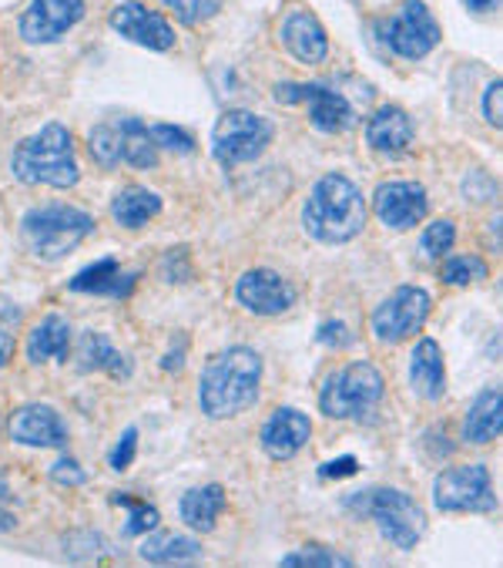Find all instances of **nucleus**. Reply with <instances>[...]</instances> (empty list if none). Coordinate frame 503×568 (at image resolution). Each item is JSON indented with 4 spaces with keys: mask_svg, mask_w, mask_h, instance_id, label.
I'll return each instance as SVG.
<instances>
[{
    "mask_svg": "<svg viewBox=\"0 0 503 568\" xmlns=\"http://www.w3.org/2000/svg\"><path fill=\"white\" fill-rule=\"evenodd\" d=\"M84 0H31L18 28L28 44H54L84 21Z\"/></svg>",
    "mask_w": 503,
    "mask_h": 568,
    "instance_id": "13",
    "label": "nucleus"
},
{
    "mask_svg": "<svg viewBox=\"0 0 503 568\" xmlns=\"http://www.w3.org/2000/svg\"><path fill=\"white\" fill-rule=\"evenodd\" d=\"M503 81H493L490 88H486V98H483V119L493 125V129H500L503 125Z\"/></svg>",
    "mask_w": 503,
    "mask_h": 568,
    "instance_id": "37",
    "label": "nucleus"
},
{
    "mask_svg": "<svg viewBox=\"0 0 503 568\" xmlns=\"http://www.w3.org/2000/svg\"><path fill=\"white\" fill-rule=\"evenodd\" d=\"M410 381L413 390L427 400L443 397L446 390V371H443V354L437 347V339H420L413 347V361H410Z\"/></svg>",
    "mask_w": 503,
    "mask_h": 568,
    "instance_id": "23",
    "label": "nucleus"
},
{
    "mask_svg": "<svg viewBox=\"0 0 503 568\" xmlns=\"http://www.w3.org/2000/svg\"><path fill=\"white\" fill-rule=\"evenodd\" d=\"M453 240H456V225L446 222V219H440V222H430V225H427V233H423V240H420V250H423L427 260H440V256L450 253Z\"/></svg>",
    "mask_w": 503,
    "mask_h": 568,
    "instance_id": "30",
    "label": "nucleus"
},
{
    "mask_svg": "<svg viewBox=\"0 0 503 568\" xmlns=\"http://www.w3.org/2000/svg\"><path fill=\"white\" fill-rule=\"evenodd\" d=\"M273 142V122L252 111H225L212 132V152L222 165H242L259 159Z\"/></svg>",
    "mask_w": 503,
    "mask_h": 568,
    "instance_id": "8",
    "label": "nucleus"
},
{
    "mask_svg": "<svg viewBox=\"0 0 503 568\" xmlns=\"http://www.w3.org/2000/svg\"><path fill=\"white\" fill-rule=\"evenodd\" d=\"M372 212L387 230L407 233L427 215V189L417 182H383L372 195Z\"/></svg>",
    "mask_w": 503,
    "mask_h": 568,
    "instance_id": "15",
    "label": "nucleus"
},
{
    "mask_svg": "<svg viewBox=\"0 0 503 568\" xmlns=\"http://www.w3.org/2000/svg\"><path fill=\"white\" fill-rule=\"evenodd\" d=\"M68 351H71V329H68L64 316H58V313L44 316L28 336V361L31 364L68 361Z\"/></svg>",
    "mask_w": 503,
    "mask_h": 568,
    "instance_id": "24",
    "label": "nucleus"
},
{
    "mask_svg": "<svg viewBox=\"0 0 503 568\" xmlns=\"http://www.w3.org/2000/svg\"><path fill=\"white\" fill-rule=\"evenodd\" d=\"M165 8H172L182 24H198L218 11V0H165Z\"/></svg>",
    "mask_w": 503,
    "mask_h": 568,
    "instance_id": "34",
    "label": "nucleus"
},
{
    "mask_svg": "<svg viewBox=\"0 0 503 568\" xmlns=\"http://www.w3.org/2000/svg\"><path fill=\"white\" fill-rule=\"evenodd\" d=\"M349 508H356V515H366L380 525L383 538L393 541L397 548L410 551L420 545L423 538V511L420 505L403 495V491H393V488H369V491H359L349 498Z\"/></svg>",
    "mask_w": 503,
    "mask_h": 568,
    "instance_id": "6",
    "label": "nucleus"
},
{
    "mask_svg": "<svg viewBox=\"0 0 503 568\" xmlns=\"http://www.w3.org/2000/svg\"><path fill=\"white\" fill-rule=\"evenodd\" d=\"M483 276H486V263L480 256H453L440 270V280L450 286H470L473 280H483Z\"/></svg>",
    "mask_w": 503,
    "mask_h": 568,
    "instance_id": "29",
    "label": "nucleus"
},
{
    "mask_svg": "<svg viewBox=\"0 0 503 568\" xmlns=\"http://www.w3.org/2000/svg\"><path fill=\"white\" fill-rule=\"evenodd\" d=\"M202 555V545L188 535H152L145 545H142V558L152 561V565H172V561H192Z\"/></svg>",
    "mask_w": 503,
    "mask_h": 568,
    "instance_id": "28",
    "label": "nucleus"
},
{
    "mask_svg": "<svg viewBox=\"0 0 503 568\" xmlns=\"http://www.w3.org/2000/svg\"><path fill=\"white\" fill-rule=\"evenodd\" d=\"M14 175L24 185H51V189H71L81 179L78 159H74V139L61 122L44 125L38 135L24 139L14 149Z\"/></svg>",
    "mask_w": 503,
    "mask_h": 568,
    "instance_id": "3",
    "label": "nucleus"
},
{
    "mask_svg": "<svg viewBox=\"0 0 503 568\" xmlns=\"http://www.w3.org/2000/svg\"><path fill=\"white\" fill-rule=\"evenodd\" d=\"M117 505H129L132 508V521L124 525V535H152L155 528H158V511H155V505H148V501H135V498H114Z\"/></svg>",
    "mask_w": 503,
    "mask_h": 568,
    "instance_id": "32",
    "label": "nucleus"
},
{
    "mask_svg": "<svg viewBox=\"0 0 503 568\" xmlns=\"http://www.w3.org/2000/svg\"><path fill=\"white\" fill-rule=\"evenodd\" d=\"M503 430V397L500 390H483L473 397L466 420H463V440L466 444H490Z\"/></svg>",
    "mask_w": 503,
    "mask_h": 568,
    "instance_id": "22",
    "label": "nucleus"
},
{
    "mask_svg": "<svg viewBox=\"0 0 503 568\" xmlns=\"http://www.w3.org/2000/svg\"><path fill=\"white\" fill-rule=\"evenodd\" d=\"M135 283H138V273H124L114 260H101V263L84 266L68 286H71V293L124 300V296H132Z\"/></svg>",
    "mask_w": 503,
    "mask_h": 568,
    "instance_id": "20",
    "label": "nucleus"
},
{
    "mask_svg": "<svg viewBox=\"0 0 503 568\" xmlns=\"http://www.w3.org/2000/svg\"><path fill=\"white\" fill-rule=\"evenodd\" d=\"M263 357L252 347H228L215 354L198 381V404L208 417L225 420L259 400Z\"/></svg>",
    "mask_w": 503,
    "mask_h": 568,
    "instance_id": "1",
    "label": "nucleus"
},
{
    "mask_svg": "<svg viewBox=\"0 0 503 568\" xmlns=\"http://www.w3.org/2000/svg\"><path fill=\"white\" fill-rule=\"evenodd\" d=\"M78 354H81V371H104L114 381H129L132 377V361L124 357L101 333H84L81 344H78Z\"/></svg>",
    "mask_w": 503,
    "mask_h": 568,
    "instance_id": "27",
    "label": "nucleus"
},
{
    "mask_svg": "<svg viewBox=\"0 0 503 568\" xmlns=\"http://www.w3.org/2000/svg\"><path fill=\"white\" fill-rule=\"evenodd\" d=\"M135 447H138V430L135 427H129L121 434V440H117V447L111 450V468L114 471H124L132 462H135Z\"/></svg>",
    "mask_w": 503,
    "mask_h": 568,
    "instance_id": "35",
    "label": "nucleus"
},
{
    "mask_svg": "<svg viewBox=\"0 0 503 568\" xmlns=\"http://www.w3.org/2000/svg\"><path fill=\"white\" fill-rule=\"evenodd\" d=\"M366 142L376 152H383V155L403 152L413 142V122H410V115H407L403 108H397V104L380 108L369 119V125H366Z\"/></svg>",
    "mask_w": 503,
    "mask_h": 568,
    "instance_id": "21",
    "label": "nucleus"
},
{
    "mask_svg": "<svg viewBox=\"0 0 503 568\" xmlns=\"http://www.w3.org/2000/svg\"><path fill=\"white\" fill-rule=\"evenodd\" d=\"M111 28L121 38H129L152 51H168L175 44V28L168 24V18H162L158 11H148L138 0H121L111 11Z\"/></svg>",
    "mask_w": 503,
    "mask_h": 568,
    "instance_id": "16",
    "label": "nucleus"
},
{
    "mask_svg": "<svg viewBox=\"0 0 503 568\" xmlns=\"http://www.w3.org/2000/svg\"><path fill=\"white\" fill-rule=\"evenodd\" d=\"M279 41L299 64H322L329 54V38H326L322 24L302 8H296L283 18Z\"/></svg>",
    "mask_w": 503,
    "mask_h": 568,
    "instance_id": "18",
    "label": "nucleus"
},
{
    "mask_svg": "<svg viewBox=\"0 0 503 568\" xmlns=\"http://www.w3.org/2000/svg\"><path fill=\"white\" fill-rule=\"evenodd\" d=\"M433 310V300L427 290L420 286H400L393 290L390 300H383L372 313V333L380 344H403L413 333H420V326L427 323Z\"/></svg>",
    "mask_w": 503,
    "mask_h": 568,
    "instance_id": "9",
    "label": "nucleus"
},
{
    "mask_svg": "<svg viewBox=\"0 0 503 568\" xmlns=\"http://www.w3.org/2000/svg\"><path fill=\"white\" fill-rule=\"evenodd\" d=\"M319 339H322V344H329V347H349L352 344V333L346 329V323L326 320L322 329H319Z\"/></svg>",
    "mask_w": 503,
    "mask_h": 568,
    "instance_id": "38",
    "label": "nucleus"
},
{
    "mask_svg": "<svg viewBox=\"0 0 503 568\" xmlns=\"http://www.w3.org/2000/svg\"><path fill=\"white\" fill-rule=\"evenodd\" d=\"M148 132H152V142L168 149V152H182V155L195 152V139L178 125H152Z\"/></svg>",
    "mask_w": 503,
    "mask_h": 568,
    "instance_id": "33",
    "label": "nucleus"
},
{
    "mask_svg": "<svg viewBox=\"0 0 503 568\" xmlns=\"http://www.w3.org/2000/svg\"><path fill=\"white\" fill-rule=\"evenodd\" d=\"M380 38L393 54L417 61V58H427L440 44V24L423 0H407L403 11L380 28Z\"/></svg>",
    "mask_w": 503,
    "mask_h": 568,
    "instance_id": "10",
    "label": "nucleus"
},
{
    "mask_svg": "<svg viewBox=\"0 0 503 568\" xmlns=\"http://www.w3.org/2000/svg\"><path fill=\"white\" fill-rule=\"evenodd\" d=\"M178 511H182V521H185L192 531L205 535V531H212V528L218 525V515L225 511V488H222V485L192 488V491H185Z\"/></svg>",
    "mask_w": 503,
    "mask_h": 568,
    "instance_id": "25",
    "label": "nucleus"
},
{
    "mask_svg": "<svg viewBox=\"0 0 503 568\" xmlns=\"http://www.w3.org/2000/svg\"><path fill=\"white\" fill-rule=\"evenodd\" d=\"M466 8L470 11H490V8H496V0H466Z\"/></svg>",
    "mask_w": 503,
    "mask_h": 568,
    "instance_id": "41",
    "label": "nucleus"
},
{
    "mask_svg": "<svg viewBox=\"0 0 503 568\" xmlns=\"http://www.w3.org/2000/svg\"><path fill=\"white\" fill-rule=\"evenodd\" d=\"M88 152L104 169H114L121 162L132 165V169H155L158 165L152 132L138 119H121V122L97 125L88 139Z\"/></svg>",
    "mask_w": 503,
    "mask_h": 568,
    "instance_id": "7",
    "label": "nucleus"
},
{
    "mask_svg": "<svg viewBox=\"0 0 503 568\" xmlns=\"http://www.w3.org/2000/svg\"><path fill=\"white\" fill-rule=\"evenodd\" d=\"M276 98L286 104L296 101H309V122L319 132H342L356 122L352 104L336 91V84L329 81H312V84H279Z\"/></svg>",
    "mask_w": 503,
    "mask_h": 568,
    "instance_id": "12",
    "label": "nucleus"
},
{
    "mask_svg": "<svg viewBox=\"0 0 503 568\" xmlns=\"http://www.w3.org/2000/svg\"><path fill=\"white\" fill-rule=\"evenodd\" d=\"M94 230V219L84 209L51 202L41 209H31L21 219V233L34 256L41 260H64L78 250V243Z\"/></svg>",
    "mask_w": 503,
    "mask_h": 568,
    "instance_id": "4",
    "label": "nucleus"
},
{
    "mask_svg": "<svg viewBox=\"0 0 503 568\" xmlns=\"http://www.w3.org/2000/svg\"><path fill=\"white\" fill-rule=\"evenodd\" d=\"M18 521H14V515H4V511H0V531H11Z\"/></svg>",
    "mask_w": 503,
    "mask_h": 568,
    "instance_id": "42",
    "label": "nucleus"
},
{
    "mask_svg": "<svg viewBox=\"0 0 503 568\" xmlns=\"http://www.w3.org/2000/svg\"><path fill=\"white\" fill-rule=\"evenodd\" d=\"M11 357H14V336L4 326H0V367H4Z\"/></svg>",
    "mask_w": 503,
    "mask_h": 568,
    "instance_id": "40",
    "label": "nucleus"
},
{
    "mask_svg": "<svg viewBox=\"0 0 503 568\" xmlns=\"http://www.w3.org/2000/svg\"><path fill=\"white\" fill-rule=\"evenodd\" d=\"M11 498V488H8V475L0 471V501H8Z\"/></svg>",
    "mask_w": 503,
    "mask_h": 568,
    "instance_id": "43",
    "label": "nucleus"
},
{
    "mask_svg": "<svg viewBox=\"0 0 503 568\" xmlns=\"http://www.w3.org/2000/svg\"><path fill=\"white\" fill-rule=\"evenodd\" d=\"M235 300L256 316H279L296 303V290L276 270H248L235 283Z\"/></svg>",
    "mask_w": 503,
    "mask_h": 568,
    "instance_id": "14",
    "label": "nucleus"
},
{
    "mask_svg": "<svg viewBox=\"0 0 503 568\" xmlns=\"http://www.w3.org/2000/svg\"><path fill=\"white\" fill-rule=\"evenodd\" d=\"M158 212H162V199L145 185L121 189L111 202V215L117 225H124V230H142V225H148Z\"/></svg>",
    "mask_w": 503,
    "mask_h": 568,
    "instance_id": "26",
    "label": "nucleus"
},
{
    "mask_svg": "<svg viewBox=\"0 0 503 568\" xmlns=\"http://www.w3.org/2000/svg\"><path fill=\"white\" fill-rule=\"evenodd\" d=\"M283 565H289V568H299V565H316V568H349L352 561H349L346 555H339V551H329V548L312 545V548L289 551V555L283 558Z\"/></svg>",
    "mask_w": 503,
    "mask_h": 568,
    "instance_id": "31",
    "label": "nucleus"
},
{
    "mask_svg": "<svg viewBox=\"0 0 503 568\" xmlns=\"http://www.w3.org/2000/svg\"><path fill=\"white\" fill-rule=\"evenodd\" d=\"M51 481L61 485V488H78V485H84V468H81L74 458H61V462L51 468Z\"/></svg>",
    "mask_w": 503,
    "mask_h": 568,
    "instance_id": "36",
    "label": "nucleus"
},
{
    "mask_svg": "<svg viewBox=\"0 0 503 568\" xmlns=\"http://www.w3.org/2000/svg\"><path fill=\"white\" fill-rule=\"evenodd\" d=\"M8 434H11V440L28 444V447H64L68 444V424L48 404L18 407L8 420Z\"/></svg>",
    "mask_w": 503,
    "mask_h": 568,
    "instance_id": "17",
    "label": "nucleus"
},
{
    "mask_svg": "<svg viewBox=\"0 0 503 568\" xmlns=\"http://www.w3.org/2000/svg\"><path fill=\"white\" fill-rule=\"evenodd\" d=\"M356 471H359V465L352 458H342V462H332V465H322L319 468L322 478H346V475H356Z\"/></svg>",
    "mask_w": 503,
    "mask_h": 568,
    "instance_id": "39",
    "label": "nucleus"
},
{
    "mask_svg": "<svg viewBox=\"0 0 503 568\" xmlns=\"http://www.w3.org/2000/svg\"><path fill=\"white\" fill-rule=\"evenodd\" d=\"M309 434H312V420L302 410L279 407L263 424V447H266V454L273 462H289L296 450L306 447Z\"/></svg>",
    "mask_w": 503,
    "mask_h": 568,
    "instance_id": "19",
    "label": "nucleus"
},
{
    "mask_svg": "<svg viewBox=\"0 0 503 568\" xmlns=\"http://www.w3.org/2000/svg\"><path fill=\"white\" fill-rule=\"evenodd\" d=\"M383 390H387L383 371L376 364L356 361L326 377L319 390V410L332 420H356L383 400Z\"/></svg>",
    "mask_w": 503,
    "mask_h": 568,
    "instance_id": "5",
    "label": "nucleus"
},
{
    "mask_svg": "<svg viewBox=\"0 0 503 568\" xmlns=\"http://www.w3.org/2000/svg\"><path fill=\"white\" fill-rule=\"evenodd\" d=\"M302 225L306 233L322 243V246H342L349 240H356L366 225V199L356 189L352 179L332 172L322 175L312 185V195L306 199L302 209Z\"/></svg>",
    "mask_w": 503,
    "mask_h": 568,
    "instance_id": "2",
    "label": "nucleus"
},
{
    "mask_svg": "<svg viewBox=\"0 0 503 568\" xmlns=\"http://www.w3.org/2000/svg\"><path fill=\"white\" fill-rule=\"evenodd\" d=\"M433 505L440 511H493V485H490V471L483 465H463V468H450L437 478L433 485Z\"/></svg>",
    "mask_w": 503,
    "mask_h": 568,
    "instance_id": "11",
    "label": "nucleus"
}]
</instances>
